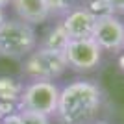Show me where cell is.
<instances>
[{
	"mask_svg": "<svg viewBox=\"0 0 124 124\" xmlns=\"http://www.w3.org/2000/svg\"><path fill=\"white\" fill-rule=\"evenodd\" d=\"M11 8L21 21L28 24H41L50 19L46 0H11Z\"/></svg>",
	"mask_w": 124,
	"mask_h": 124,
	"instance_id": "obj_8",
	"label": "cell"
},
{
	"mask_svg": "<svg viewBox=\"0 0 124 124\" xmlns=\"http://www.w3.org/2000/svg\"><path fill=\"white\" fill-rule=\"evenodd\" d=\"M6 21V15H4V9L0 8V26H2V22Z\"/></svg>",
	"mask_w": 124,
	"mask_h": 124,
	"instance_id": "obj_19",
	"label": "cell"
},
{
	"mask_svg": "<svg viewBox=\"0 0 124 124\" xmlns=\"http://www.w3.org/2000/svg\"><path fill=\"white\" fill-rule=\"evenodd\" d=\"M37 46L33 26L21 19H6L0 26V56L21 59L28 57Z\"/></svg>",
	"mask_w": 124,
	"mask_h": 124,
	"instance_id": "obj_2",
	"label": "cell"
},
{
	"mask_svg": "<svg viewBox=\"0 0 124 124\" xmlns=\"http://www.w3.org/2000/svg\"><path fill=\"white\" fill-rule=\"evenodd\" d=\"M22 85L17 83V80L8 76L0 78V102H11L17 104L19 102V96H21Z\"/></svg>",
	"mask_w": 124,
	"mask_h": 124,
	"instance_id": "obj_10",
	"label": "cell"
},
{
	"mask_svg": "<svg viewBox=\"0 0 124 124\" xmlns=\"http://www.w3.org/2000/svg\"><path fill=\"white\" fill-rule=\"evenodd\" d=\"M76 2H78V0H46L48 11H50V19H52V17L63 19L67 13H70V11L78 6Z\"/></svg>",
	"mask_w": 124,
	"mask_h": 124,
	"instance_id": "obj_11",
	"label": "cell"
},
{
	"mask_svg": "<svg viewBox=\"0 0 124 124\" xmlns=\"http://www.w3.org/2000/svg\"><path fill=\"white\" fill-rule=\"evenodd\" d=\"M69 41H70L69 33L65 31V28L61 26V22H57V24L46 33V39L43 41L41 46L50 48V50H57V52H65Z\"/></svg>",
	"mask_w": 124,
	"mask_h": 124,
	"instance_id": "obj_9",
	"label": "cell"
},
{
	"mask_svg": "<svg viewBox=\"0 0 124 124\" xmlns=\"http://www.w3.org/2000/svg\"><path fill=\"white\" fill-rule=\"evenodd\" d=\"M0 124H24V122H22V119H21L19 113H9V115H6L4 119H2Z\"/></svg>",
	"mask_w": 124,
	"mask_h": 124,
	"instance_id": "obj_16",
	"label": "cell"
},
{
	"mask_svg": "<svg viewBox=\"0 0 124 124\" xmlns=\"http://www.w3.org/2000/svg\"><path fill=\"white\" fill-rule=\"evenodd\" d=\"M11 4V0H0V8H2V9H4L6 6H9Z\"/></svg>",
	"mask_w": 124,
	"mask_h": 124,
	"instance_id": "obj_18",
	"label": "cell"
},
{
	"mask_svg": "<svg viewBox=\"0 0 124 124\" xmlns=\"http://www.w3.org/2000/svg\"><path fill=\"white\" fill-rule=\"evenodd\" d=\"M63 54H65L69 67L74 69V70H82V72L96 69L100 59H102V50L91 37L70 39Z\"/></svg>",
	"mask_w": 124,
	"mask_h": 124,
	"instance_id": "obj_5",
	"label": "cell"
},
{
	"mask_svg": "<svg viewBox=\"0 0 124 124\" xmlns=\"http://www.w3.org/2000/svg\"><path fill=\"white\" fill-rule=\"evenodd\" d=\"M91 39L100 46V50L122 52L124 50V22L113 13L98 17Z\"/></svg>",
	"mask_w": 124,
	"mask_h": 124,
	"instance_id": "obj_6",
	"label": "cell"
},
{
	"mask_svg": "<svg viewBox=\"0 0 124 124\" xmlns=\"http://www.w3.org/2000/svg\"><path fill=\"white\" fill-rule=\"evenodd\" d=\"M113 15H124V0H106Z\"/></svg>",
	"mask_w": 124,
	"mask_h": 124,
	"instance_id": "obj_14",
	"label": "cell"
},
{
	"mask_svg": "<svg viewBox=\"0 0 124 124\" xmlns=\"http://www.w3.org/2000/svg\"><path fill=\"white\" fill-rule=\"evenodd\" d=\"M21 119L24 124H50L46 115H41V113H33V111H19Z\"/></svg>",
	"mask_w": 124,
	"mask_h": 124,
	"instance_id": "obj_13",
	"label": "cell"
},
{
	"mask_svg": "<svg viewBox=\"0 0 124 124\" xmlns=\"http://www.w3.org/2000/svg\"><path fill=\"white\" fill-rule=\"evenodd\" d=\"M98 124H106V122H98Z\"/></svg>",
	"mask_w": 124,
	"mask_h": 124,
	"instance_id": "obj_20",
	"label": "cell"
},
{
	"mask_svg": "<svg viewBox=\"0 0 124 124\" xmlns=\"http://www.w3.org/2000/svg\"><path fill=\"white\" fill-rule=\"evenodd\" d=\"M94 24H96V17L83 6H76L70 13L61 19V26L69 33L70 39H87L93 35Z\"/></svg>",
	"mask_w": 124,
	"mask_h": 124,
	"instance_id": "obj_7",
	"label": "cell"
},
{
	"mask_svg": "<svg viewBox=\"0 0 124 124\" xmlns=\"http://www.w3.org/2000/svg\"><path fill=\"white\" fill-rule=\"evenodd\" d=\"M9 113H15V104L0 102V122H2V119H4L6 115H9Z\"/></svg>",
	"mask_w": 124,
	"mask_h": 124,
	"instance_id": "obj_15",
	"label": "cell"
},
{
	"mask_svg": "<svg viewBox=\"0 0 124 124\" xmlns=\"http://www.w3.org/2000/svg\"><path fill=\"white\" fill-rule=\"evenodd\" d=\"M57 100H59V89L54 82L48 80H31L24 85L17 102L19 111H33L52 117L56 115Z\"/></svg>",
	"mask_w": 124,
	"mask_h": 124,
	"instance_id": "obj_3",
	"label": "cell"
},
{
	"mask_svg": "<svg viewBox=\"0 0 124 124\" xmlns=\"http://www.w3.org/2000/svg\"><path fill=\"white\" fill-rule=\"evenodd\" d=\"M69 69L65 54L57 50L39 46L26 57L22 72L31 80H48L54 82Z\"/></svg>",
	"mask_w": 124,
	"mask_h": 124,
	"instance_id": "obj_4",
	"label": "cell"
},
{
	"mask_svg": "<svg viewBox=\"0 0 124 124\" xmlns=\"http://www.w3.org/2000/svg\"><path fill=\"white\" fill-rule=\"evenodd\" d=\"M83 8L89 9L93 13L96 19L102 15H111V9H109V6L106 4V0H83Z\"/></svg>",
	"mask_w": 124,
	"mask_h": 124,
	"instance_id": "obj_12",
	"label": "cell"
},
{
	"mask_svg": "<svg viewBox=\"0 0 124 124\" xmlns=\"http://www.w3.org/2000/svg\"><path fill=\"white\" fill-rule=\"evenodd\" d=\"M119 65H120V69L124 70V50H122V54H120V57H119Z\"/></svg>",
	"mask_w": 124,
	"mask_h": 124,
	"instance_id": "obj_17",
	"label": "cell"
},
{
	"mask_svg": "<svg viewBox=\"0 0 124 124\" xmlns=\"http://www.w3.org/2000/svg\"><path fill=\"white\" fill-rule=\"evenodd\" d=\"M102 102L100 89L91 82H74L59 91L56 117L61 124H89Z\"/></svg>",
	"mask_w": 124,
	"mask_h": 124,
	"instance_id": "obj_1",
	"label": "cell"
}]
</instances>
